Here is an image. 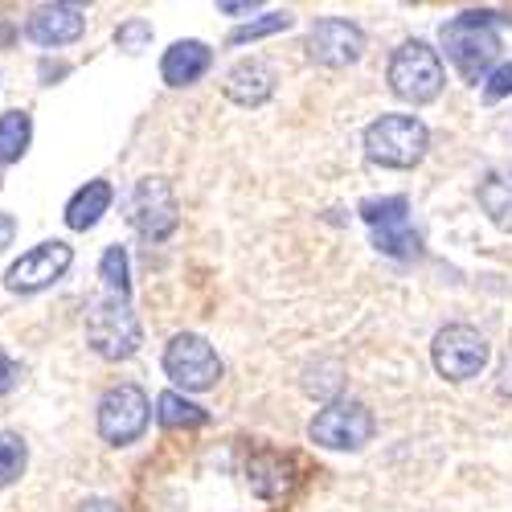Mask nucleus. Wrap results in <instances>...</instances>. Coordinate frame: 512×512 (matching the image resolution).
<instances>
[{"mask_svg": "<svg viewBox=\"0 0 512 512\" xmlns=\"http://www.w3.org/2000/svg\"><path fill=\"white\" fill-rule=\"evenodd\" d=\"M140 316L132 312V300H119V295H99L87 308V345L103 357V361H127L140 353Z\"/></svg>", "mask_w": 512, "mask_h": 512, "instance_id": "nucleus-1", "label": "nucleus"}, {"mask_svg": "<svg viewBox=\"0 0 512 512\" xmlns=\"http://www.w3.org/2000/svg\"><path fill=\"white\" fill-rule=\"evenodd\" d=\"M492 21H500V17L496 13H459L451 25H443L447 58L467 82H480V74L500 54V37L492 33Z\"/></svg>", "mask_w": 512, "mask_h": 512, "instance_id": "nucleus-2", "label": "nucleus"}, {"mask_svg": "<svg viewBox=\"0 0 512 512\" xmlns=\"http://www.w3.org/2000/svg\"><path fill=\"white\" fill-rule=\"evenodd\" d=\"M426 144H431V132L414 115H381L365 127L369 160L386 168H414L426 156Z\"/></svg>", "mask_w": 512, "mask_h": 512, "instance_id": "nucleus-3", "label": "nucleus"}, {"mask_svg": "<svg viewBox=\"0 0 512 512\" xmlns=\"http://www.w3.org/2000/svg\"><path fill=\"white\" fill-rule=\"evenodd\" d=\"M390 87L406 103H431L443 91V62L426 41H406L390 58Z\"/></svg>", "mask_w": 512, "mask_h": 512, "instance_id": "nucleus-4", "label": "nucleus"}, {"mask_svg": "<svg viewBox=\"0 0 512 512\" xmlns=\"http://www.w3.org/2000/svg\"><path fill=\"white\" fill-rule=\"evenodd\" d=\"M148 414H152L148 394L140 386H132V381H119V386H111L99 398V435L111 447H127L144 435Z\"/></svg>", "mask_w": 512, "mask_h": 512, "instance_id": "nucleus-5", "label": "nucleus"}, {"mask_svg": "<svg viewBox=\"0 0 512 512\" xmlns=\"http://www.w3.org/2000/svg\"><path fill=\"white\" fill-rule=\"evenodd\" d=\"M164 373L173 377L181 390H209V386H218L222 361H218V353H213V345L205 336L177 332L164 349Z\"/></svg>", "mask_w": 512, "mask_h": 512, "instance_id": "nucleus-6", "label": "nucleus"}, {"mask_svg": "<svg viewBox=\"0 0 512 512\" xmlns=\"http://www.w3.org/2000/svg\"><path fill=\"white\" fill-rule=\"evenodd\" d=\"M308 435H312V443H320L328 451H357L373 435V414L353 398H340V402H328L312 418Z\"/></svg>", "mask_w": 512, "mask_h": 512, "instance_id": "nucleus-7", "label": "nucleus"}, {"mask_svg": "<svg viewBox=\"0 0 512 512\" xmlns=\"http://www.w3.org/2000/svg\"><path fill=\"white\" fill-rule=\"evenodd\" d=\"M74 263V250L66 242H41L33 250H25L21 259L9 267L5 275V287L17 291V295H33V291H46L54 287Z\"/></svg>", "mask_w": 512, "mask_h": 512, "instance_id": "nucleus-8", "label": "nucleus"}, {"mask_svg": "<svg viewBox=\"0 0 512 512\" xmlns=\"http://www.w3.org/2000/svg\"><path fill=\"white\" fill-rule=\"evenodd\" d=\"M435 369L447 377V381H467V377H476L484 365H488V340L476 332V328H467V324H451L435 336Z\"/></svg>", "mask_w": 512, "mask_h": 512, "instance_id": "nucleus-9", "label": "nucleus"}, {"mask_svg": "<svg viewBox=\"0 0 512 512\" xmlns=\"http://www.w3.org/2000/svg\"><path fill=\"white\" fill-rule=\"evenodd\" d=\"M127 218L132 226L144 234V238H168L181 222V209H177V197L168 189V181L160 177H144L136 189H132V201H127Z\"/></svg>", "mask_w": 512, "mask_h": 512, "instance_id": "nucleus-10", "label": "nucleus"}, {"mask_svg": "<svg viewBox=\"0 0 512 512\" xmlns=\"http://www.w3.org/2000/svg\"><path fill=\"white\" fill-rule=\"evenodd\" d=\"M406 209H410L406 197H369V201H361V218L369 222L377 250L394 254V259H410V254L418 250V234L410 230Z\"/></svg>", "mask_w": 512, "mask_h": 512, "instance_id": "nucleus-11", "label": "nucleus"}, {"mask_svg": "<svg viewBox=\"0 0 512 512\" xmlns=\"http://www.w3.org/2000/svg\"><path fill=\"white\" fill-rule=\"evenodd\" d=\"M365 50V33L345 17H324L308 33V54L320 66H349Z\"/></svg>", "mask_w": 512, "mask_h": 512, "instance_id": "nucleus-12", "label": "nucleus"}, {"mask_svg": "<svg viewBox=\"0 0 512 512\" xmlns=\"http://www.w3.org/2000/svg\"><path fill=\"white\" fill-rule=\"evenodd\" d=\"M82 29H87V13L78 5H41V9H33L29 25H25L29 41H37V46H46V50L70 46V41L82 37Z\"/></svg>", "mask_w": 512, "mask_h": 512, "instance_id": "nucleus-13", "label": "nucleus"}, {"mask_svg": "<svg viewBox=\"0 0 512 512\" xmlns=\"http://www.w3.org/2000/svg\"><path fill=\"white\" fill-rule=\"evenodd\" d=\"M213 66V50L205 41L189 37V41H177V46H168L164 58H160V78L168 87H193V82Z\"/></svg>", "mask_w": 512, "mask_h": 512, "instance_id": "nucleus-14", "label": "nucleus"}, {"mask_svg": "<svg viewBox=\"0 0 512 512\" xmlns=\"http://www.w3.org/2000/svg\"><path fill=\"white\" fill-rule=\"evenodd\" d=\"M226 95L234 99V103H242V107H259V103H267L271 95H275V70L263 62V58H246V62H238L230 74H226Z\"/></svg>", "mask_w": 512, "mask_h": 512, "instance_id": "nucleus-15", "label": "nucleus"}, {"mask_svg": "<svg viewBox=\"0 0 512 512\" xmlns=\"http://www.w3.org/2000/svg\"><path fill=\"white\" fill-rule=\"evenodd\" d=\"M111 201H115V189L107 185V181H87L82 185L70 201H66V226L70 230H95L99 226V218L111 209Z\"/></svg>", "mask_w": 512, "mask_h": 512, "instance_id": "nucleus-16", "label": "nucleus"}, {"mask_svg": "<svg viewBox=\"0 0 512 512\" xmlns=\"http://www.w3.org/2000/svg\"><path fill=\"white\" fill-rule=\"evenodd\" d=\"M480 205L500 230H512V168H492L480 181Z\"/></svg>", "mask_w": 512, "mask_h": 512, "instance_id": "nucleus-17", "label": "nucleus"}, {"mask_svg": "<svg viewBox=\"0 0 512 512\" xmlns=\"http://www.w3.org/2000/svg\"><path fill=\"white\" fill-rule=\"evenodd\" d=\"M33 140V119L29 111H5L0 115V164H13L25 156Z\"/></svg>", "mask_w": 512, "mask_h": 512, "instance_id": "nucleus-18", "label": "nucleus"}, {"mask_svg": "<svg viewBox=\"0 0 512 512\" xmlns=\"http://www.w3.org/2000/svg\"><path fill=\"white\" fill-rule=\"evenodd\" d=\"M287 484H291V476H287V459H279V455H263V459H254V463H250V488L259 492V496H279Z\"/></svg>", "mask_w": 512, "mask_h": 512, "instance_id": "nucleus-19", "label": "nucleus"}, {"mask_svg": "<svg viewBox=\"0 0 512 512\" xmlns=\"http://www.w3.org/2000/svg\"><path fill=\"white\" fill-rule=\"evenodd\" d=\"M25 463H29V451L21 443V435L13 431H0V488H9L25 476Z\"/></svg>", "mask_w": 512, "mask_h": 512, "instance_id": "nucleus-20", "label": "nucleus"}, {"mask_svg": "<svg viewBox=\"0 0 512 512\" xmlns=\"http://www.w3.org/2000/svg\"><path fill=\"white\" fill-rule=\"evenodd\" d=\"M156 406H160L156 418H160L164 426H201V422H209V414H205L201 406H193L185 394H160Z\"/></svg>", "mask_w": 512, "mask_h": 512, "instance_id": "nucleus-21", "label": "nucleus"}, {"mask_svg": "<svg viewBox=\"0 0 512 512\" xmlns=\"http://www.w3.org/2000/svg\"><path fill=\"white\" fill-rule=\"evenodd\" d=\"M99 275H103L107 295H119V300L132 295V283H127V250L123 246H107L103 263H99Z\"/></svg>", "mask_w": 512, "mask_h": 512, "instance_id": "nucleus-22", "label": "nucleus"}, {"mask_svg": "<svg viewBox=\"0 0 512 512\" xmlns=\"http://www.w3.org/2000/svg\"><path fill=\"white\" fill-rule=\"evenodd\" d=\"M148 41H152V21H144V17H132V21H123L115 29V46L123 54H144Z\"/></svg>", "mask_w": 512, "mask_h": 512, "instance_id": "nucleus-23", "label": "nucleus"}, {"mask_svg": "<svg viewBox=\"0 0 512 512\" xmlns=\"http://www.w3.org/2000/svg\"><path fill=\"white\" fill-rule=\"evenodd\" d=\"M287 25H291V13H267V17H259V21L238 25V29L230 33V46H242V41H254V37L279 33V29H287Z\"/></svg>", "mask_w": 512, "mask_h": 512, "instance_id": "nucleus-24", "label": "nucleus"}, {"mask_svg": "<svg viewBox=\"0 0 512 512\" xmlns=\"http://www.w3.org/2000/svg\"><path fill=\"white\" fill-rule=\"evenodd\" d=\"M504 95H512V62L496 66V70L488 74V82H484V99H488V103H496V99H504Z\"/></svg>", "mask_w": 512, "mask_h": 512, "instance_id": "nucleus-25", "label": "nucleus"}, {"mask_svg": "<svg viewBox=\"0 0 512 512\" xmlns=\"http://www.w3.org/2000/svg\"><path fill=\"white\" fill-rule=\"evenodd\" d=\"M13 381H17V365L9 361L5 349H0V394H9V390H13Z\"/></svg>", "mask_w": 512, "mask_h": 512, "instance_id": "nucleus-26", "label": "nucleus"}, {"mask_svg": "<svg viewBox=\"0 0 512 512\" xmlns=\"http://www.w3.org/2000/svg\"><path fill=\"white\" fill-rule=\"evenodd\" d=\"M13 238H17V222L9 218V213H0V254L13 246Z\"/></svg>", "mask_w": 512, "mask_h": 512, "instance_id": "nucleus-27", "label": "nucleus"}, {"mask_svg": "<svg viewBox=\"0 0 512 512\" xmlns=\"http://www.w3.org/2000/svg\"><path fill=\"white\" fill-rule=\"evenodd\" d=\"M78 512H119V504H115V500H87Z\"/></svg>", "mask_w": 512, "mask_h": 512, "instance_id": "nucleus-28", "label": "nucleus"}, {"mask_svg": "<svg viewBox=\"0 0 512 512\" xmlns=\"http://www.w3.org/2000/svg\"><path fill=\"white\" fill-rule=\"evenodd\" d=\"M222 13H250V5H230V0H226Z\"/></svg>", "mask_w": 512, "mask_h": 512, "instance_id": "nucleus-29", "label": "nucleus"}]
</instances>
